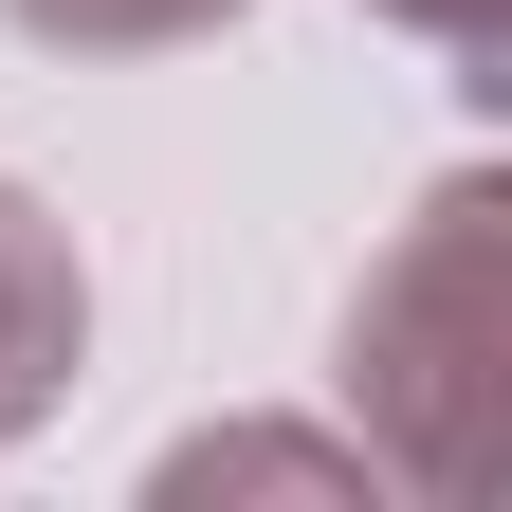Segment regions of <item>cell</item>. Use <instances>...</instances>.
Instances as JSON below:
<instances>
[{
  "label": "cell",
  "instance_id": "obj_1",
  "mask_svg": "<svg viewBox=\"0 0 512 512\" xmlns=\"http://www.w3.org/2000/svg\"><path fill=\"white\" fill-rule=\"evenodd\" d=\"M55 330H74V275H55V238L0 202V403H19V384L55 366Z\"/></svg>",
  "mask_w": 512,
  "mask_h": 512
},
{
  "label": "cell",
  "instance_id": "obj_2",
  "mask_svg": "<svg viewBox=\"0 0 512 512\" xmlns=\"http://www.w3.org/2000/svg\"><path fill=\"white\" fill-rule=\"evenodd\" d=\"M37 37H183V19H220V0H19Z\"/></svg>",
  "mask_w": 512,
  "mask_h": 512
},
{
  "label": "cell",
  "instance_id": "obj_3",
  "mask_svg": "<svg viewBox=\"0 0 512 512\" xmlns=\"http://www.w3.org/2000/svg\"><path fill=\"white\" fill-rule=\"evenodd\" d=\"M403 19H439L458 55H494V0H403Z\"/></svg>",
  "mask_w": 512,
  "mask_h": 512
}]
</instances>
